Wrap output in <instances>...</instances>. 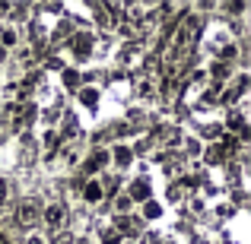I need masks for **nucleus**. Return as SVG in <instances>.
<instances>
[{
  "instance_id": "1",
  "label": "nucleus",
  "mask_w": 251,
  "mask_h": 244,
  "mask_svg": "<svg viewBox=\"0 0 251 244\" xmlns=\"http://www.w3.org/2000/svg\"><path fill=\"white\" fill-rule=\"evenodd\" d=\"M70 51H74L76 57H89L92 54V35L89 32H74V35H70Z\"/></svg>"
},
{
  "instance_id": "2",
  "label": "nucleus",
  "mask_w": 251,
  "mask_h": 244,
  "mask_svg": "<svg viewBox=\"0 0 251 244\" xmlns=\"http://www.w3.org/2000/svg\"><path fill=\"white\" fill-rule=\"evenodd\" d=\"M197 32V16H188L181 25H178V35H175V48H184V44H191V38H194Z\"/></svg>"
},
{
  "instance_id": "3",
  "label": "nucleus",
  "mask_w": 251,
  "mask_h": 244,
  "mask_svg": "<svg viewBox=\"0 0 251 244\" xmlns=\"http://www.w3.org/2000/svg\"><path fill=\"white\" fill-rule=\"evenodd\" d=\"M64 219H67V209H64L61 203H48V209H45V225L48 228H64Z\"/></svg>"
},
{
  "instance_id": "4",
  "label": "nucleus",
  "mask_w": 251,
  "mask_h": 244,
  "mask_svg": "<svg viewBox=\"0 0 251 244\" xmlns=\"http://www.w3.org/2000/svg\"><path fill=\"white\" fill-rule=\"evenodd\" d=\"M108 159L115 162L118 168H127V165L134 162V149H130V146H124V143H118V146L108 153Z\"/></svg>"
},
{
  "instance_id": "5",
  "label": "nucleus",
  "mask_w": 251,
  "mask_h": 244,
  "mask_svg": "<svg viewBox=\"0 0 251 244\" xmlns=\"http://www.w3.org/2000/svg\"><path fill=\"white\" fill-rule=\"evenodd\" d=\"M102 197H105V187L96 181V177H89V181H86V187H83V200L86 203H99Z\"/></svg>"
},
{
  "instance_id": "6",
  "label": "nucleus",
  "mask_w": 251,
  "mask_h": 244,
  "mask_svg": "<svg viewBox=\"0 0 251 244\" xmlns=\"http://www.w3.org/2000/svg\"><path fill=\"white\" fill-rule=\"evenodd\" d=\"M127 200H137V203L150 200V184L143 181V177H137V181L130 184V190H127Z\"/></svg>"
},
{
  "instance_id": "7",
  "label": "nucleus",
  "mask_w": 251,
  "mask_h": 244,
  "mask_svg": "<svg viewBox=\"0 0 251 244\" xmlns=\"http://www.w3.org/2000/svg\"><path fill=\"white\" fill-rule=\"evenodd\" d=\"M16 216H19V222H23V225H32V222L38 219L35 203H32V200H23V203H19V209H16Z\"/></svg>"
},
{
  "instance_id": "8",
  "label": "nucleus",
  "mask_w": 251,
  "mask_h": 244,
  "mask_svg": "<svg viewBox=\"0 0 251 244\" xmlns=\"http://www.w3.org/2000/svg\"><path fill=\"white\" fill-rule=\"evenodd\" d=\"M245 89H248V76H245V73H239V80H235L232 89H226V92H223V102H235V98H239Z\"/></svg>"
},
{
  "instance_id": "9",
  "label": "nucleus",
  "mask_w": 251,
  "mask_h": 244,
  "mask_svg": "<svg viewBox=\"0 0 251 244\" xmlns=\"http://www.w3.org/2000/svg\"><path fill=\"white\" fill-rule=\"evenodd\" d=\"M111 159H108V149H96V153L89 155V162H86V171H99V168H105Z\"/></svg>"
},
{
  "instance_id": "10",
  "label": "nucleus",
  "mask_w": 251,
  "mask_h": 244,
  "mask_svg": "<svg viewBox=\"0 0 251 244\" xmlns=\"http://www.w3.org/2000/svg\"><path fill=\"white\" fill-rule=\"evenodd\" d=\"M115 232L121 235V238H124V235H137V225L127 219V216H118V222H115Z\"/></svg>"
},
{
  "instance_id": "11",
  "label": "nucleus",
  "mask_w": 251,
  "mask_h": 244,
  "mask_svg": "<svg viewBox=\"0 0 251 244\" xmlns=\"http://www.w3.org/2000/svg\"><path fill=\"white\" fill-rule=\"evenodd\" d=\"M80 102L86 105V108H96L99 105V89H92V86L89 89H80Z\"/></svg>"
},
{
  "instance_id": "12",
  "label": "nucleus",
  "mask_w": 251,
  "mask_h": 244,
  "mask_svg": "<svg viewBox=\"0 0 251 244\" xmlns=\"http://www.w3.org/2000/svg\"><path fill=\"white\" fill-rule=\"evenodd\" d=\"M143 216H147V219H159V216H162V206L156 200H143Z\"/></svg>"
},
{
  "instance_id": "13",
  "label": "nucleus",
  "mask_w": 251,
  "mask_h": 244,
  "mask_svg": "<svg viewBox=\"0 0 251 244\" xmlns=\"http://www.w3.org/2000/svg\"><path fill=\"white\" fill-rule=\"evenodd\" d=\"M210 73H213V80H216V83H220V80H229V64L216 61L213 67H210Z\"/></svg>"
},
{
  "instance_id": "14",
  "label": "nucleus",
  "mask_w": 251,
  "mask_h": 244,
  "mask_svg": "<svg viewBox=\"0 0 251 244\" xmlns=\"http://www.w3.org/2000/svg\"><path fill=\"white\" fill-rule=\"evenodd\" d=\"M13 44H16V29H3V32H0V48L10 51Z\"/></svg>"
},
{
  "instance_id": "15",
  "label": "nucleus",
  "mask_w": 251,
  "mask_h": 244,
  "mask_svg": "<svg viewBox=\"0 0 251 244\" xmlns=\"http://www.w3.org/2000/svg\"><path fill=\"white\" fill-rule=\"evenodd\" d=\"M80 76L83 73H76V70H64V86L67 89H80Z\"/></svg>"
},
{
  "instance_id": "16",
  "label": "nucleus",
  "mask_w": 251,
  "mask_h": 244,
  "mask_svg": "<svg viewBox=\"0 0 251 244\" xmlns=\"http://www.w3.org/2000/svg\"><path fill=\"white\" fill-rule=\"evenodd\" d=\"M102 244H121V235H118L115 228H108V232L102 235Z\"/></svg>"
},
{
  "instance_id": "17",
  "label": "nucleus",
  "mask_w": 251,
  "mask_h": 244,
  "mask_svg": "<svg viewBox=\"0 0 251 244\" xmlns=\"http://www.w3.org/2000/svg\"><path fill=\"white\" fill-rule=\"evenodd\" d=\"M118 209H121V213H127V209H130V200H127V197H118Z\"/></svg>"
},
{
  "instance_id": "18",
  "label": "nucleus",
  "mask_w": 251,
  "mask_h": 244,
  "mask_svg": "<svg viewBox=\"0 0 251 244\" xmlns=\"http://www.w3.org/2000/svg\"><path fill=\"white\" fill-rule=\"evenodd\" d=\"M70 133H76V121H67V124H64V136H70Z\"/></svg>"
},
{
  "instance_id": "19",
  "label": "nucleus",
  "mask_w": 251,
  "mask_h": 244,
  "mask_svg": "<svg viewBox=\"0 0 251 244\" xmlns=\"http://www.w3.org/2000/svg\"><path fill=\"white\" fill-rule=\"evenodd\" d=\"M25 244H45V238H38V235H29V238H25Z\"/></svg>"
},
{
  "instance_id": "20",
  "label": "nucleus",
  "mask_w": 251,
  "mask_h": 244,
  "mask_svg": "<svg viewBox=\"0 0 251 244\" xmlns=\"http://www.w3.org/2000/svg\"><path fill=\"white\" fill-rule=\"evenodd\" d=\"M3 200H6V181L0 177V203H3Z\"/></svg>"
},
{
  "instance_id": "21",
  "label": "nucleus",
  "mask_w": 251,
  "mask_h": 244,
  "mask_svg": "<svg viewBox=\"0 0 251 244\" xmlns=\"http://www.w3.org/2000/svg\"><path fill=\"white\" fill-rule=\"evenodd\" d=\"M6 57H10V51H6V48H0V64H3Z\"/></svg>"
},
{
  "instance_id": "22",
  "label": "nucleus",
  "mask_w": 251,
  "mask_h": 244,
  "mask_svg": "<svg viewBox=\"0 0 251 244\" xmlns=\"http://www.w3.org/2000/svg\"><path fill=\"white\" fill-rule=\"evenodd\" d=\"M0 13H10V6H6V3H0Z\"/></svg>"
},
{
  "instance_id": "23",
  "label": "nucleus",
  "mask_w": 251,
  "mask_h": 244,
  "mask_svg": "<svg viewBox=\"0 0 251 244\" xmlns=\"http://www.w3.org/2000/svg\"><path fill=\"white\" fill-rule=\"evenodd\" d=\"M156 244H159V241H156Z\"/></svg>"
}]
</instances>
